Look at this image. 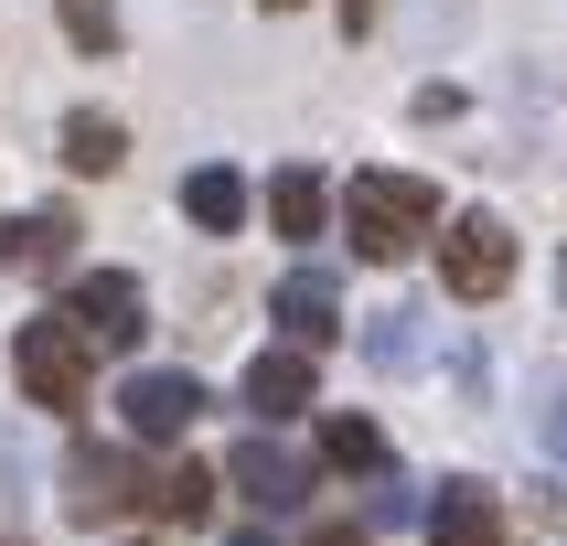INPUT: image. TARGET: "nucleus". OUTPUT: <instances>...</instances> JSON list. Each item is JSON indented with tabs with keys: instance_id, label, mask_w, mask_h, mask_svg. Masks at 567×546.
Segmentation results:
<instances>
[{
	"instance_id": "7",
	"label": "nucleus",
	"mask_w": 567,
	"mask_h": 546,
	"mask_svg": "<svg viewBox=\"0 0 567 546\" xmlns=\"http://www.w3.org/2000/svg\"><path fill=\"white\" fill-rule=\"evenodd\" d=\"M118 418H128V440H183L193 418H204V385L172 375V364H140V375L118 385Z\"/></svg>"
},
{
	"instance_id": "20",
	"label": "nucleus",
	"mask_w": 567,
	"mask_h": 546,
	"mask_svg": "<svg viewBox=\"0 0 567 546\" xmlns=\"http://www.w3.org/2000/svg\"><path fill=\"white\" fill-rule=\"evenodd\" d=\"M546 450L567 461V375H557V396H546Z\"/></svg>"
},
{
	"instance_id": "15",
	"label": "nucleus",
	"mask_w": 567,
	"mask_h": 546,
	"mask_svg": "<svg viewBox=\"0 0 567 546\" xmlns=\"http://www.w3.org/2000/svg\"><path fill=\"white\" fill-rule=\"evenodd\" d=\"M64 161H75V172H118V161H128V128L96 119V107H75V119H64Z\"/></svg>"
},
{
	"instance_id": "24",
	"label": "nucleus",
	"mask_w": 567,
	"mask_h": 546,
	"mask_svg": "<svg viewBox=\"0 0 567 546\" xmlns=\"http://www.w3.org/2000/svg\"><path fill=\"white\" fill-rule=\"evenodd\" d=\"M268 11H289V0H268Z\"/></svg>"
},
{
	"instance_id": "2",
	"label": "nucleus",
	"mask_w": 567,
	"mask_h": 546,
	"mask_svg": "<svg viewBox=\"0 0 567 546\" xmlns=\"http://www.w3.org/2000/svg\"><path fill=\"white\" fill-rule=\"evenodd\" d=\"M54 321H64L86 353H128L140 332H151V289L128 279V268H86V279L64 289V311H54Z\"/></svg>"
},
{
	"instance_id": "4",
	"label": "nucleus",
	"mask_w": 567,
	"mask_h": 546,
	"mask_svg": "<svg viewBox=\"0 0 567 546\" xmlns=\"http://www.w3.org/2000/svg\"><path fill=\"white\" fill-rule=\"evenodd\" d=\"M11 375H22V396H32V408H86V343H75L54 311L11 332Z\"/></svg>"
},
{
	"instance_id": "17",
	"label": "nucleus",
	"mask_w": 567,
	"mask_h": 546,
	"mask_svg": "<svg viewBox=\"0 0 567 546\" xmlns=\"http://www.w3.org/2000/svg\"><path fill=\"white\" fill-rule=\"evenodd\" d=\"M364 353H375L385 375H408V364H417V311H408V300H396V311H375V332H364Z\"/></svg>"
},
{
	"instance_id": "1",
	"label": "nucleus",
	"mask_w": 567,
	"mask_h": 546,
	"mask_svg": "<svg viewBox=\"0 0 567 546\" xmlns=\"http://www.w3.org/2000/svg\"><path fill=\"white\" fill-rule=\"evenodd\" d=\"M343 225H353V257H408L417 236H440V193L417 183V172H353Z\"/></svg>"
},
{
	"instance_id": "11",
	"label": "nucleus",
	"mask_w": 567,
	"mask_h": 546,
	"mask_svg": "<svg viewBox=\"0 0 567 546\" xmlns=\"http://www.w3.org/2000/svg\"><path fill=\"white\" fill-rule=\"evenodd\" d=\"M247 408L268 418V429L300 418V408H311V353H300V343H268V353L247 364Z\"/></svg>"
},
{
	"instance_id": "23",
	"label": "nucleus",
	"mask_w": 567,
	"mask_h": 546,
	"mask_svg": "<svg viewBox=\"0 0 567 546\" xmlns=\"http://www.w3.org/2000/svg\"><path fill=\"white\" fill-rule=\"evenodd\" d=\"M225 546H279V536H268V525H236V536H225Z\"/></svg>"
},
{
	"instance_id": "12",
	"label": "nucleus",
	"mask_w": 567,
	"mask_h": 546,
	"mask_svg": "<svg viewBox=\"0 0 567 546\" xmlns=\"http://www.w3.org/2000/svg\"><path fill=\"white\" fill-rule=\"evenodd\" d=\"M183 215L204 225V236H236V225H247V183H236L225 161H204V172L183 183Z\"/></svg>"
},
{
	"instance_id": "13",
	"label": "nucleus",
	"mask_w": 567,
	"mask_h": 546,
	"mask_svg": "<svg viewBox=\"0 0 567 546\" xmlns=\"http://www.w3.org/2000/svg\"><path fill=\"white\" fill-rule=\"evenodd\" d=\"M140 504H151L161 525H204V514H215V472H204V461H172V472H161Z\"/></svg>"
},
{
	"instance_id": "21",
	"label": "nucleus",
	"mask_w": 567,
	"mask_h": 546,
	"mask_svg": "<svg viewBox=\"0 0 567 546\" xmlns=\"http://www.w3.org/2000/svg\"><path fill=\"white\" fill-rule=\"evenodd\" d=\"M311 546H364V525H311Z\"/></svg>"
},
{
	"instance_id": "9",
	"label": "nucleus",
	"mask_w": 567,
	"mask_h": 546,
	"mask_svg": "<svg viewBox=\"0 0 567 546\" xmlns=\"http://www.w3.org/2000/svg\"><path fill=\"white\" fill-rule=\"evenodd\" d=\"M429 536H440V546H514V536H504V504H493V482H472V472H450V482H440Z\"/></svg>"
},
{
	"instance_id": "6",
	"label": "nucleus",
	"mask_w": 567,
	"mask_h": 546,
	"mask_svg": "<svg viewBox=\"0 0 567 546\" xmlns=\"http://www.w3.org/2000/svg\"><path fill=\"white\" fill-rule=\"evenodd\" d=\"M225 482H236L257 514H300V504H311V461H300L289 440H268V429L225 450Z\"/></svg>"
},
{
	"instance_id": "10",
	"label": "nucleus",
	"mask_w": 567,
	"mask_h": 546,
	"mask_svg": "<svg viewBox=\"0 0 567 546\" xmlns=\"http://www.w3.org/2000/svg\"><path fill=\"white\" fill-rule=\"evenodd\" d=\"M0 257L22 268V279H54V268H75V215L64 204H32V215L0 225Z\"/></svg>"
},
{
	"instance_id": "8",
	"label": "nucleus",
	"mask_w": 567,
	"mask_h": 546,
	"mask_svg": "<svg viewBox=\"0 0 567 546\" xmlns=\"http://www.w3.org/2000/svg\"><path fill=\"white\" fill-rule=\"evenodd\" d=\"M268 321H289V343L311 353L343 332V289H332V268H289L279 289H268Z\"/></svg>"
},
{
	"instance_id": "5",
	"label": "nucleus",
	"mask_w": 567,
	"mask_h": 546,
	"mask_svg": "<svg viewBox=\"0 0 567 546\" xmlns=\"http://www.w3.org/2000/svg\"><path fill=\"white\" fill-rule=\"evenodd\" d=\"M140 493H151V482H140L128 450H107V440H75V450H64V514H75V525H107V514H128Z\"/></svg>"
},
{
	"instance_id": "18",
	"label": "nucleus",
	"mask_w": 567,
	"mask_h": 546,
	"mask_svg": "<svg viewBox=\"0 0 567 546\" xmlns=\"http://www.w3.org/2000/svg\"><path fill=\"white\" fill-rule=\"evenodd\" d=\"M64 32H75L86 54H107V43H118V11H107V0H64Z\"/></svg>"
},
{
	"instance_id": "19",
	"label": "nucleus",
	"mask_w": 567,
	"mask_h": 546,
	"mask_svg": "<svg viewBox=\"0 0 567 546\" xmlns=\"http://www.w3.org/2000/svg\"><path fill=\"white\" fill-rule=\"evenodd\" d=\"M417 514V482H396V472H375V525H408Z\"/></svg>"
},
{
	"instance_id": "22",
	"label": "nucleus",
	"mask_w": 567,
	"mask_h": 546,
	"mask_svg": "<svg viewBox=\"0 0 567 546\" xmlns=\"http://www.w3.org/2000/svg\"><path fill=\"white\" fill-rule=\"evenodd\" d=\"M364 22H375V0H343V32H364Z\"/></svg>"
},
{
	"instance_id": "3",
	"label": "nucleus",
	"mask_w": 567,
	"mask_h": 546,
	"mask_svg": "<svg viewBox=\"0 0 567 546\" xmlns=\"http://www.w3.org/2000/svg\"><path fill=\"white\" fill-rule=\"evenodd\" d=\"M440 279H450V300H493V289L514 279V225L504 215H450L440 225Z\"/></svg>"
},
{
	"instance_id": "14",
	"label": "nucleus",
	"mask_w": 567,
	"mask_h": 546,
	"mask_svg": "<svg viewBox=\"0 0 567 546\" xmlns=\"http://www.w3.org/2000/svg\"><path fill=\"white\" fill-rule=\"evenodd\" d=\"M321 215H332V183H321V172H279V183H268V225H279V236H321Z\"/></svg>"
},
{
	"instance_id": "16",
	"label": "nucleus",
	"mask_w": 567,
	"mask_h": 546,
	"mask_svg": "<svg viewBox=\"0 0 567 546\" xmlns=\"http://www.w3.org/2000/svg\"><path fill=\"white\" fill-rule=\"evenodd\" d=\"M321 450H332L343 472H385V429H375V418H332V429H321Z\"/></svg>"
}]
</instances>
